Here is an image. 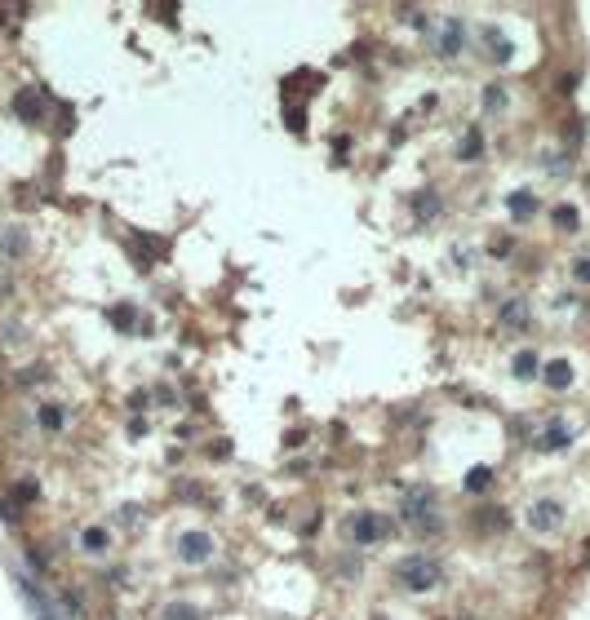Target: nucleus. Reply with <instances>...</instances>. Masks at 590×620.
<instances>
[{
	"label": "nucleus",
	"mask_w": 590,
	"mask_h": 620,
	"mask_svg": "<svg viewBox=\"0 0 590 620\" xmlns=\"http://www.w3.org/2000/svg\"><path fill=\"white\" fill-rule=\"evenodd\" d=\"M528 518H533V527H537V532H550V527L559 523V509H555V501H537Z\"/></svg>",
	"instance_id": "f257e3e1"
},
{
	"label": "nucleus",
	"mask_w": 590,
	"mask_h": 620,
	"mask_svg": "<svg viewBox=\"0 0 590 620\" xmlns=\"http://www.w3.org/2000/svg\"><path fill=\"white\" fill-rule=\"evenodd\" d=\"M577 284H590V262H577Z\"/></svg>",
	"instance_id": "f03ea898"
}]
</instances>
